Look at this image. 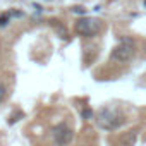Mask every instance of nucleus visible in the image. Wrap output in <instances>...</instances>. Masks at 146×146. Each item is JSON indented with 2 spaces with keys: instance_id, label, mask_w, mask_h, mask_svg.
Here are the masks:
<instances>
[{
  "instance_id": "1",
  "label": "nucleus",
  "mask_w": 146,
  "mask_h": 146,
  "mask_svg": "<svg viewBox=\"0 0 146 146\" xmlns=\"http://www.w3.org/2000/svg\"><path fill=\"white\" fill-rule=\"evenodd\" d=\"M96 125L103 131H117L125 124V115L117 107H102L95 117Z\"/></svg>"
},
{
  "instance_id": "2",
  "label": "nucleus",
  "mask_w": 146,
  "mask_h": 146,
  "mask_svg": "<svg viewBox=\"0 0 146 146\" xmlns=\"http://www.w3.org/2000/svg\"><path fill=\"white\" fill-rule=\"evenodd\" d=\"M136 53V41L132 38H122L112 50L110 53V58L113 62H119V64H125L129 62Z\"/></svg>"
},
{
  "instance_id": "3",
  "label": "nucleus",
  "mask_w": 146,
  "mask_h": 146,
  "mask_svg": "<svg viewBox=\"0 0 146 146\" xmlns=\"http://www.w3.org/2000/svg\"><path fill=\"white\" fill-rule=\"evenodd\" d=\"M76 33L84 38H93L103 29V23L96 17H81L76 21Z\"/></svg>"
},
{
  "instance_id": "4",
  "label": "nucleus",
  "mask_w": 146,
  "mask_h": 146,
  "mask_svg": "<svg viewBox=\"0 0 146 146\" xmlns=\"http://www.w3.org/2000/svg\"><path fill=\"white\" fill-rule=\"evenodd\" d=\"M52 137H53L57 146H67L72 141V137H74V131H72L65 122H60L52 129Z\"/></svg>"
},
{
  "instance_id": "5",
  "label": "nucleus",
  "mask_w": 146,
  "mask_h": 146,
  "mask_svg": "<svg viewBox=\"0 0 146 146\" xmlns=\"http://www.w3.org/2000/svg\"><path fill=\"white\" fill-rule=\"evenodd\" d=\"M93 115H95V113H93L91 108H84V110H83V119L88 120V119H93Z\"/></svg>"
},
{
  "instance_id": "6",
  "label": "nucleus",
  "mask_w": 146,
  "mask_h": 146,
  "mask_svg": "<svg viewBox=\"0 0 146 146\" xmlns=\"http://www.w3.org/2000/svg\"><path fill=\"white\" fill-rule=\"evenodd\" d=\"M5 93H7V90H5V86H4V83L0 81V102H2L4 98H5Z\"/></svg>"
},
{
  "instance_id": "7",
  "label": "nucleus",
  "mask_w": 146,
  "mask_h": 146,
  "mask_svg": "<svg viewBox=\"0 0 146 146\" xmlns=\"http://www.w3.org/2000/svg\"><path fill=\"white\" fill-rule=\"evenodd\" d=\"M144 5H146V2H144Z\"/></svg>"
}]
</instances>
